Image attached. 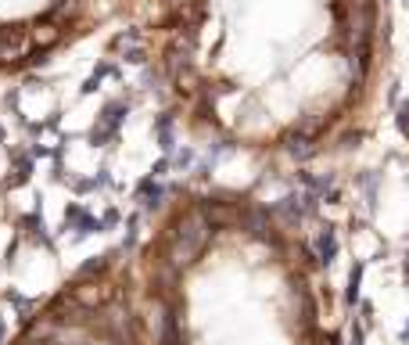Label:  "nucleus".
I'll list each match as a JSON object with an SVG mask.
<instances>
[{
	"label": "nucleus",
	"mask_w": 409,
	"mask_h": 345,
	"mask_svg": "<svg viewBox=\"0 0 409 345\" xmlns=\"http://www.w3.org/2000/svg\"><path fill=\"white\" fill-rule=\"evenodd\" d=\"M133 259L158 345H345L313 234L255 187H176Z\"/></svg>",
	"instance_id": "obj_1"
},
{
	"label": "nucleus",
	"mask_w": 409,
	"mask_h": 345,
	"mask_svg": "<svg viewBox=\"0 0 409 345\" xmlns=\"http://www.w3.org/2000/svg\"><path fill=\"white\" fill-rule=\"evenodd\" d=\"M4 345H158L133 244L83 259L19 320Z\"/></svg>",
	"instance_id": "obj_2"
}]
</instances>
